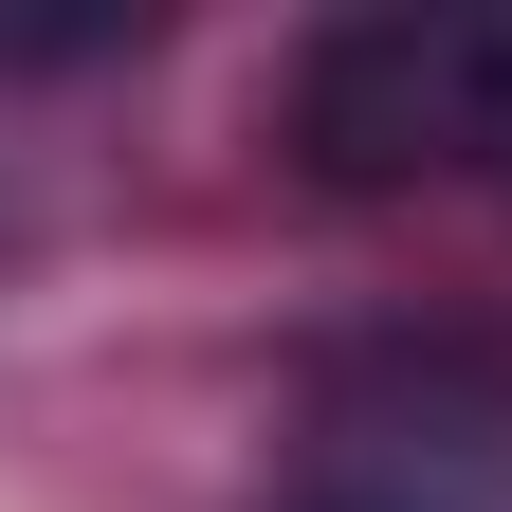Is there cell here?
Here are the masks:
<instances>
[{
	"label": "cell",
	"mask_w": 512,
	"mask_h": 512,
	"mask_svg": "<svg viewBox=\"0 0 512 512\" xmlns=\"http://www.w3.org/2000/svg\"><path fill=\"white\" fill-rule=\"evenodd\" d=\"M293 147L330 183H476L512 165V0H366L293 55Z\"/></svg>",
	"instance_id": "obj_1"
},
{
	"label": "cell",
	"mask_w": 512,
	"mask_h": 512,
	"mask_svg": "<svg viewBox=\"0 0 512 512\" xmlns=\"http://www.w3.org/2000/svg\"><path fill=\"white\" fill-rule=\"evenodd\" d=\"M275 512H512V366L476 348H348L311 384Z\"/></svg>",
	"instance_id": "obj_2"
}]
</instances>
